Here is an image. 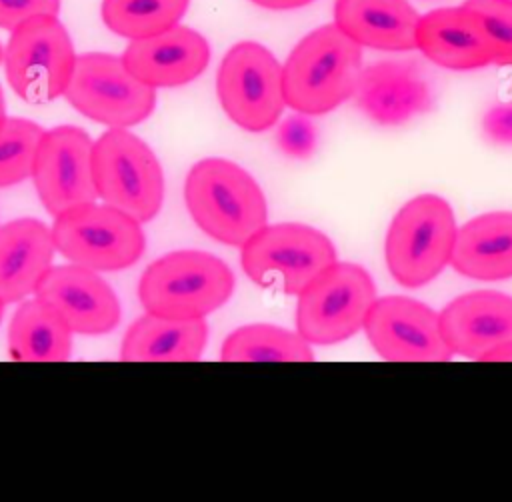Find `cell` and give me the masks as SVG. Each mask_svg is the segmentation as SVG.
I'll return each instance as SVG.
<instances>
[{
  "instance_id": "cell-1",
  "label": "cell",
  "mask_w": 512,
  "mask_h": 502,
  "mask_svg": "<svg viewBox=\"0 0 512 502\" xmlns=\"http://www.w3.org/2000/svg\"><path fill=\"white\" fill-rule=\"evenodd\" d=\"M362 72V46L336 24L306 34L282 66L284 100L292 110L314 116L354 96Z\"/></svg>"
},
{
  "instance_id": "cell-2",
  "label": "cell",
  "mask_w": 512,
  "mask_h": 502,
  "mask_svg": "<svg viewBox=\"0 0 512 502\" xmlns=\"http://www.w3.org/2000/svg\"><path fill=\"white\" fill-rule=\"evenodd\" d=\"M184 200L196 226L230 246L248 242L268 220L258 182L242 166L224 158H206L190 168Z\"/></svg>"
},
{
  "instance_id": "cell-3",
  "label": "cell",
  "mask_w": 512,
  "mask_h": 502,
  "mask_svg": "<svg viewBox=\"0 0 512 502\" xmlns=\"http://www.w3.org/2000/svg\"><path fill=\"white\" fill-rule=\"evenodd\" d=\"M452 206L436 194L410 198L392 218L384 258L392 278L406 288L432 282L452 260L456 242Z\"/></svg>"
},
{
  "instance_id": "cell-4",
  "label": "cell",
  "mask_w": 512,
  "mask_h": 502,
  "mask_svg": "<svg viewBox=\"0 0 512 502\" xmlns=\"http://www.w3.org/2000/svg\"><path fill=\"white\" fill-rule=\"evenodd\" d=\"M234 292V274L220 258L178 250L152 262L138 286L146 312L166 318H204Z\"/></svg>"
},
{
  "instance_id": "cell-5",
  "label": "cell",
  "mask_w": 512,
  "mask_h": 502,
  "mask_svg": "<svg viewBox=\"0 0 512 502\" xmlns=\"http://www.w3.org/2000/svg\"><path fill=\"white\" fill-rule=\"evenodd\" d=\"M94 184L98 198L140 224L162 208L164 174L156 154L126 128H110L94 142Z\"/></svg>"
},
{
  "instance_id": "cell-6",
  "label": "cell",
  "mask_w": 512,
  "mask_h": 502,
  "mask_svg": "<svg viewBox=\"0 0 512 502\" xmlns=\"http://www.w3.org/2000/svg\"><path fill=\"white\" fill-rule=\"evenodd\" d=\"M374 300L372 276L360 264L336 260L298 294L296 332L308 344L344 342L364 328Z\"/></svg>"
},
{
  "instance_id": "cell-7",
  "label": "cell",
  "mask_w": 512,
  "mask_h": 502,
  "mask_svg": "<svg viewBox=\"0 0 512 502\" xmlns=\"http://www.w3.org/2000/svg\"><path fill=\"white\" fill-rule=\"evenodd\" d=\"M242 270L262 288L300 294L336 262L332 240L306 224H266L242 244Z\"/></svg>"
},
{
  "instance_id": "cell-8",
  "label": "cell",
  "mask_w": 512,
  "mask_h": 502,
  "mask_svg": "<svg viewBox=\"0 0 512 502\" xmlns=\"http://www.w3.org/2000/svg\"><path fill=\"white\" fill-rule=\"evenodd\" d=\"M52 240L68 262L90 270H124L144 252L140 222L108 204H80L54 216Z\"/></svg>"
},
{
  "instance_id": "cell-9",
  "label": "cell",
  "mask_w": 512,
  "mask_h": 502,
  "mask_svg": "<svg viewBox=\"0 0 512 502\" xmlns=\"http://www.w3.org/2000/svg\"><path fill=\"white\" fill-rule=\"evenodd\" d=\"M76 58L58 16H36L12 30L4 50L6 80L22 100L46 104L64 96Z\"/></svg>"
},
{
  "instance_id": "cell-10",
  "label": "cell",
  "mask_w": 512,
  "mask_h": 502,
  "mask_svg": "<svg viewBox=\"0 0 512 502\" xmlns=\"http://www.w3.org/2000/svg\"><path fill=\"white\" fill-rule=\"evenodd\" d=\"M64 98L94 122L128 128L154 112L156 88L138 80L122 56L90 52L76 58Z\"/></svg>"
},
{
  "instance_id": "cell-11",
  "label": "cell",
  "mask_w": 512,
  "mask_h": 502,
  "mask_svg": "<svg viewBox=\"0 0 512 502\" xmlns=\"http://www.w3.org/2000/svg\"><path fill=\"white\" fill-rule=\"evenodd\" d=\"M216 92L228 118L248 132L272 128L286 106L282 66L258 42H238L226 52Z\"/></svg>"
},
{
  "instance_id": "cell-12",
  "label": "cell",
  "mask_w": 512,
  "mask_h": 502,
  "mask_svg": "<svg viewBox=\"0 0 512 502\" xmlns=\"http://www.w3.org/2000/svg\"><path fill=\"white\" fill-rule=\"evenodd\" d=\"M94 142L82 128L44 130L34 162V186L44 208L58 216L98 198L92 166Z\"/></svg>"
},
{
  "instance_id": "cell-13",
  "label": "cell",
  "mask_w": 512,
  "mask_h": 502,
  "mask_svg": "<svg viewBox=\"0 0 512 502\" xmlns=\"http://www.w3.org/2000/svg\"><path fill=\"white\" fill-rule=\"evenodd\" d=\"M364 332L380 358L390 362H444L452 358L440 314L408 296L376 298Z\"/></svg>"
},
{
  "instance_id": "cell-14",
  "label": "cell",
  "mask_w": 512,
  "mask_h": 502,
  "mask_svg": "<svg viewBox=\"0 0 512 502\" xmlns=\"http://www.w3.org/2000/svg\"><path fill=\"white\" fill-rule=\"evenodd\" d=\"M34 296L56 308L78 334H106L120 322V302L108 282L72 262L52 266Z\"/></svg>"
},
{
  "instance_id": "cell-15",
  "label": "cell",
  "mask_w": 512,
  "mask_h": 502,
  "mask_svg": "<svg viewBox=\"0 0 512 502\" xmlns=\"http://www.w3.org/2000/svg\"><path fill=\"white\" fill-rule=\"evenodd\" d=\"M122 60L126 68L152 88H176L196 80L210 62L206 38L186 26L130 40Z\"/></svg>"
},
{
  "instance_id": "cell-16",
  "label": "cell",
  "mask_w": 512,
  "mask_h": 502,
  "mask_svg": "<svg viewBox=\"0 0 512 502\" xmlns=\"http://www.w3.org/2000/svg\"><path fill=\"white\" fill-rule=\"evenodd\" d=\"M358 108L376 124L396 126L432 108V90L412 60H380L362 68L356 92Z\"/></svg>"
},
{
  "instance_id": "cell-17",
  "label": "cell",
  "mask_w": 512,
  "mask_h": 502,
  "mask_svg": "<svg viewBox=\"0 0 512 502\" xmlns=\"http://www.w3.org/2000/svg\"><path fill=\"white\" fill-rule=\"evenodd\" d=\"M440 326L452 354L480 360L512 340V296L496 290L462 294L440 312Z\"/></svg>"
},
{
  "instance_id": "cell-18",
  "label": "cell",
  "mask_w": 512,
  "mask_h": 502,
  "mask_svg": "<svg viewBox=\"0 0 512 502\" xmlns=\"http://www.w3.org/2000/svg\"><path fill=\"white\" fill-rule=\"evenodd\" d=\"M416 48L448 70H476L494 64L482 22L470 8H438L418 20Z\"/></svg>"
},
{
  "instance_id": "cell-19",
  "label": "cell",
  "mask_w": 512,
  "mask_h": 502,
  "mask_svg": "<svg viewBox=\"0 0 512 502\" xmlns=\"http://www.w3.org/2000/svg\"><path fill=\"white\" fill-rule=\"evenodd\" d=\"M52 228L36 218H18L0 226V298L4 304L34 294L54 256Z\"/></svg>"
},
{
  "instance_id": "cell-20",
  "label": "cell",
  "mask_w": 512,
  "mask_h": 502,
  "mask_svg": "<svg viewBox=\"0 0 512 502\" xmlns=\"http://www.w3.org/2000/svg\"><path fill=\"white\" fill-rule=\"evenodd\" d=\"M420 14L408 0H336L334 24L360 46L406 52L416 48Z\"/></svg>"
},
{
  "instance_id": "cell-21",
  "label": "cell",
  "mask_w": 512,
  "mask_h": 502,
  "mask_svg": "<svg viewBox=\"0 0 512 502\" xmlns=\"http://www.w3.org/2000/svg\"><path fill=\"white\" fill-rule=\"evenodd\" d=\"M450 264L472 280L512 278V212H486L458 228Z\"/></svg>"
},
{
  "instance_id": "cell-22",
  "label": "cell",
  "mask_w": 512,
  "mask_h": 502,
  "mask_svg": "<svg viewBox=\"0 0 512 502\" xmlns=\"http://www.w3.org/2000/svg\"><path fill=\"white\" fill-rule=\"evenodd\" d=\"M206 340L204 318H166L146 312L124 334L120 360L192 362L202 356Z\"/></svg>"
},
{
  "instance_id": "cell-23",
  "label": "cell",
  "mask_w": 512,
  "mask_h": 502,
  "mask_svg": "<svg viewBox=\"0 0 512 502\" xmlns=\"http://www.w3.org/2000/svg\"><path fill=\"white\" fill-rule=\"evenodd\" d=\"M72 352V328L40 298L24 300L8 326V354L18 362H64Z\"/></svg>"
},
{
  "instance_id": "cell-24",
  "label": "cell",
  "mask_w": 512,
  "mask_h": 502,
  "mask_svg": "<svg viewBox=\"0 0 512 502\" xmlns=\"http://www.w3.org/2000/svg\"><path fill=\"white\" fill-rule=\"evenodd\" d=\"M220 358L226 362H310L314 352L298 332L272 324H248L224 340Z\"/></svg>"
},
{
  "instance_id": "cell-25",
  "label": "cell",
  "mask_w": 512,
  "mask_h": 502,
  "mask_svg": "<svg viewBox=\"0 0 512 502\" xmlns=\"http://www.w3.org/2000/svg\"><path fill=\"white\" fill-rule=\"evenodd\" d=\"M190 0H102V22L118 36L138 40L180 22Z\"/></svg>"
},
{
  "instance_id": "cell-26",
  "label": "cell",
  "mask_w": 512,
  "mask_h": 502,
  "mask_svg": "<svg viewBox=\"0 0 512 502\" xmlns=\"http://www.w3.org/2000/svg\"><path fill=\"white\" fill-rule=\"evenodd\" d=\"M44 130L26 118H6L0 130V188L14 186L34 172Z\"/></svg>"
},
{
  "instance_id": "cell-27",
  "label": "cell",
  "mask_w": 512,
  "mask_h": 502,
  "mask_svg": "<svg viewBox=\"0 0 512 502\" xmlns=\"http://www.w3.org/2000/svg\"><path fill=\"white\" fill-rule=\"evenodd\" d=\"M464 6L478 14L494 56V64L512 66V2L466 0Z\"/></svg>"
},
{
  "instance_id": "cell-28",
  "label": "cell",
  "mask_w": 512,
  "mask_h": 502,
  "mask_svg": "<svg viewBox=\"0 0 512 502\" xmlns=\"http://www.w3.org/2000/svg\"><path fill=\"white\" fill-rule=\"evenodd\" d=\"M278 146L284 154L294 158H306L316 146V128L306 118V114L290 116L280 124Z\"/></svg>"
},
{
  "instance_id": "cell-29",
  "label": "cell",
  "mask_w": 512,
  "mask_h": 502,
  "mask_svg": "<svg viewBox=\"0 0 512 502\" xmlns=\"http://www.w3.org/2000/svg\"><path fill=\"white\" fill-rule=\"evenodd\" d=\"M60 0H0V28L16 30L36 16H58Z\"/></svg>"
},
{
  "instance_id": "cell-30",
  "label": "cell",
  "mask_w": 512,
  "mask_h": 502,
  "mask_svg": "<svg viewBox=\"0 0 512 502\" xmlns=\"http://www.w3.org/2000/svg\"><path fill=\"white\" fill-rule=\"evenodd\" d=\"M486 138L498 144H512V104L492 106L482 120Z\"/></svg>"
},
{
  "instance_id": "cell-31",
  "label": "cell",
  "mask_w": 512,
  "mask_h": 502,
  "mask_svg": "<svg viewBox=\"0 0 512 502\" xmlns=\"http://www.w3.org/2000/svg\"><path fill=\"white\" fill-rule=\"evenodd\" d=\"M250 2L268 10H292V8H302L314 0H250Z\"/></svg>"
},
{
  "instance_id": "cell-32",
  "label": "cell",
  "mask_w": 512,
  "mask_h": 502,
  "mask_svg": "<svg viewBox=\"0 0 512 502\" xmlns=\"http://www.w3.org/2000/svg\"><path fill=\"white\" fill-rule=\"evenodd\" d=\"M480 360L482 362H512V340L488 350Z\"/></svg>"
},
{
  "instance_id": "cell-33",
  "label": "cell",
  "mask_w": 512,
  "mask_h": 502,
  "mask_svg": "<svg viewBox=\"0 0 512 502\" xmlns=\"http://www.w3.org/2000/svg\"><path fill=\"white\" fill-rule=\"evenodd\" d=\"M6 122V110H4V94H2V86H0V130Z\"/></svg>"
},
{
  "instance_id": "cell-34",
  "label": "cell",
  "mask_w": 512,
  "mask_h": 502,
  "mask_svg": "<svg viewBox=\"0 0 512 502\" xmlns=\"http://www.w3.org/2000/svg\"><path fill=\"white\" fill-rule=\"evenodd\" d=\"M2 314H4V300L0 298V322H2Z\"/></svg>"
},
{
  "instance_id": "cell-35",
  "label": "cell",
  "mask_w": 512,
  "mask_h": 502,
  "mask_svg": "<svg viewBox=\"0 0 512 502\" xmlns=\"http://www.w3.org/2000/svg\"><path fill=\"white\" fill-rule=\"evenodd\" d=\"M2 58H4V54H2V46H0V62H2Z\"/></svg>"
},
{
  "instance_id": "cell-36",
  "label": "cell",
  "mask_w": 512,
  "mask_h": 502,
  "mask_svg": "<svg viewBox=\"0 0 512 502\" xmlns=\"http://www.w3.org/2000/svg\"><path fill=\"white\" fill-rule=\"evenodd\" d=\"M508 2H512V0H508Z\"/></svg>"
}]
</instances>
